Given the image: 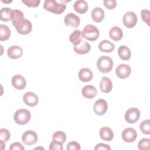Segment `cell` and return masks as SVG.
Segmentation results:
<instances>
[{
  "label": "cell",
  "mask_w": 150,
  "mask_h": 150,
  "mask_svg": "<svg viewBox=\"0 0 150 150\" xmlns=\"http://www.w3.org/2000/svg\"><path fill=\"white\" fill-rule=\"evenodd\" d=\"M11 20L13 25L19 34L27 35L31 32L32 23L29 20L25 19L22 11L18 9L13 10Z\"/></svg>",
  "instance_id": "obj_1"
},
{
  "label": "cell",
  "mask_w": 150,
  "mask_h": 150,
  "mask_svg": "<svg viewBox=\"0 0 150 150\" xmlns=\"http://www.w3.org/2000/svg\"><path fill=\"white\" fill-rule=\"evenodd\" d=\"M43 8L46 11L59 15L65 11L66 5L65 4L59 3L54 0H45L43 4Z\"/></svg>",
  "instance_id": "obj_2"
},
{
  "label": "cell",
  "mask_w": 150,
  "mask_h": 150,
  "mask_svg": "<svg viewBox=\"0 0 150 150\" xmlns=\"http://www.w3.org/2000/svg\"><path fill=\"white\" fill-rule=\"evenodd\" d=\"M97 67L100 72L103 73H108L113 67V61L109 56H101L97 60Z\"/></svg>",
  "instance_id": "obj_3"
},
{
  "label": "cell",
  "mask_w": 150,
  "mask_h": 150,
  "mask_svg": "<svg viewBox=\"0 0 150 150\" xmlns=\"http://www.w3.org/2000/svg\"><path fill=\"white\" fill-rule=\"evenodd\" d=\"M31 114L29 110L25 108H21L16 111L13 118L15 122L19 125H24L29 122Z\"/></svg>",
  "instance_id": "obj_4"
},
{
  "label": "cell",
  "mask_w": 150,
  "mask_h": 150,
  "mask_svg": "<svg viewBox=\"0 0 150 150\" xmlns=\"http://www.w3.org/2000/svg\"><path fill=\"white\" fill-rule=\"evenodd\" d=\"M82 36L87 40L90 41L96 40L100 35L99 30L94 25H87L83 29Z\"/></svg>",
  "instance_id": "obj_5"
},
{
  "label": "cell",
  "mask_w": 150,
  "mask_h": 150,
  "mask_svg": "<svg viewBox=\"0 0 150 150\" xmlns=\"http://www.w3.org/2000/svg\"><path fill=\"white\" fill-rule=\"evenodd\" d=\"M137 16L132 11H129L124 15L122 17V22L125 26L128 28H134L137 23Z\"/></svg>",
  "instance_id": "obj_6"
},
{
  "label": "cell",
  "mask_w": 150,
  "mask_h": 150,
  "mask_svg": "<svg viewBox=\"0 0 150 150\" xmlns=\"http://www.w3.org/2000/svg\"><path fill=\"white\" fill-rule=\"evenodd\" d=\"M38 139V135L33 130H27L22 135V141L26 145H34Z\"/></svg>",
  "instance_id": "obj_7"
},
{
  "label": "cell",
  "mask_w": 150,
  "mask_h": 150,
  "mask_svg": "<svg viewBox=\"0 0 150 150\" xmlns=\"http://www.w3.org/2000/svg\"><path fill=\"white\" fill-rule=\"evenodd\" d=\"M140 117L139 110L135 108L132 107L129 108L125 114V120L129 124H134L138 121Z\"/></svg>",
  "instance_id": "obj_8"
},
{
  "label": "cell",
  "mask_w": 150,
  "mask_h": 150,
  "mask_svg": "<svg viewBox=\"0 0 150 150\" xmlns=\"http://www.w3.org/2000/svg\"><path fill=\"white\" fill-rule=\"evenodd\" d=\"M108 108L107 102L104 99L97 100L93 105V110L96 114L102 115L104 114Z\"/></svg>",
  "instance_id": "obj_9"
},
{
  "label": "cell",
  "mask_w": 150,
  "mask_h": 150,
  "mask_svg": "<svg viewBox=\"0 0 150 150\" xmlns=\"http://www.w3.org/2000/svg\"><path fill=\"white\" fill-rule=\"evenodd\" d=\"M121 137L124 141L128 143L132 142L137 138V132L133 128H127L122 131Z\"/></svg>",
  "instance_id": "obj_10"
},
{
  "label": "cell",
  "mask_w": 150,
  "mask_h": 150,
  "mask_svg": "<svg viewBox=\"0 0 150 150\" xmlns=\"http://www.w3.org/2000/svg\"><path fill=\"white\" fill-rule=\"evenodd\" d=\"M131 72L130 66L127 64H120L115 69V74L118 77L121 79H125L129 76Z\"/></svg>",
  "instance_id": "obj_11"
},
{
  "label": "cell",
  "mask_w": 150,
  "mask_h": 150,
  "mask_svg": "<svg viewBox=\"0 0 150 150\" xmlns=\"http://www.w3.org/2000/svg\"><path fill=\"white\" fill-rule=\"evenodd\" d=\"M64 21L66 25L75 28H77L80 23L79 17L73 13H67L64 17Z\"/></svg>",
  "instance_id": "obj_12"
},
{
  "label": "cell",
  "mask_w": 150,
  "mask_h": 150,
  "mask_svg": "<svg viewBox=\"0 0 150 150\" xmlns=\"http://www.w3.org/2000/svg\"><path fill=\"white\" fill-rule=\"evenodd\" d=\"M23 100L26 105L29 107H35L38 104L39 98L35 93L29 91L24 94Z\"/></svg>",
  "instance_id": "obj_13"
},
{
  "label": "cell",
  "mask_w": 150,
  "mask_h": 150,
  "mask_svg": "<svg viewBox=\"0 0 150 150\" xmlns=\"http://www.w3.org/2000/svg\"><path fill=\"white\" fill-rule=\"evenodd\" d=\"M11 83L15 88L21 90L26 86V81L25 79L20 74L14 75L11 79Z\"/></svg>",
  "instance_id": "obj_14"
},
{
  "label": "cell",
  "mask_w": 150,
  "mask_h": 150,
  "mask_svg": "<svg viewBox=\"0 0 150 150\" xmlns=\"http://www.w3.org/2000/svg\"><path fill=\"white\" fill-rule=\"evenodd\" d=\"M7 54L9 58L12 59H16L20 58L22 56L23 50L20 46L13 45L8 49Z\"/></svg>",
  "instance_id": "obj_15"
},
{
  "label": "cell",
  "mask_w": 150,
  "mask_h": 150,
  "mask_svg": "<svg viewBox=\"0 0 150 150\" xmlns=\"http://www.w3.org/2000/svg\"><path fill=\"white\" fill-rule=\"evenodd\" d=\"M73 49L76 53L80 54H84L88 53L91 49L90 45L86 41H81L78 45H74Z\"/></svg>",
  "instance_id": "obj_16"
},
{
  "label": "cell",
  "mask_w": 150,
  "mask_h": 150,
  "mask_svg": "<svg viewBox=\"0 0 150 150\" xmlns=\"http://www.w3.org/2000/svg\"><path fill=\"white\" fill-rule=\"evenodd\" d=\"M81 93L83 97L86 98L91 99L95 97L97 94L96 88L92 85H87L83 87Z\"/></svg>",
  "instance_id": "obj_17"
},
{
  "label": "cell",
  "mask_w": 150,
  "mask_h": 150,
  "mask_svg": "<svg viewBox=\"0 0 150 150\" xmlns=\"http://www.w3.org/2000/svg\"><path fill=\"white\" fill-rule=\"evenodd\" d=\"M100 88L101 91L103 93H110L112 88V83L111 79L109 77L105 76L103 77L100 81Z\"/></svg>",
  "instance_id": "obj_18"
},
{
  "label": "cell",
  "mask_w": 150,
  "mask_h": 150,
  "mask_svg": "<svg viewBox=\"0 0 150 150\" xmlns=\"http://www.w3.org/2000/svg\"><path fill=\"white\" fill-rule=\"evenodd\" d=\"M93 72L88 68H82L79 72V78L83 82L90 81L93 79Z\"/></svg>",
  "instance_id": "obj_19"
},
{
  "label": "cell",
  "mask_w": 150,
  "mask_h": 150,
  "mask_svg": "<svg viewBox=\"0 0 150 150\" xmlns=\"http://www.w3.org/2000/svg\"><path fill=\"white\" fill-rule=\"evenodd\" d=\"M100 138L105 141H110L114 138V133L112 130L107 127H102L99 132Z\"/></svg>",
  "instance_id": "obj_20"
},
{
  "label": "cell",
  "mask_w": 150,
  "mask_h": 150,
  "mask_svg": "<svg viewBox=\"0 0 150 150\" xmlns=\"http://www.w3.org/2000/svg\"><path fill=\"white\" fill-rule=\"evenodd\" d=\"M105 13L104 10L100 7H96L91 11L92 19L97 22H101L104 18Z\"/></svg>",
  "instance_id": "obj_21"
},
{
  "label": "cell",
  "mask_w": 150,
  "mask_h": 150,
  "mask_svg": "<svg viewBox=\"0 0 150 150\" xmlns=\"http://www.w3.org/2000/svg\"><path fill=\"white\" fill-rule=\"evenodd\" d=\"M73 8L74 11L77 13L82 14L86 13L88 9V5L86 1L78 0L74 3Z\"/></svg>",
  "instance_id": "obj_22"
},
{
  "label": "cell",
  "mask_w": 150,
  "mask_h": 150,
  "mask_svg": "<svg viewBox=\"0 0 150 150\" xmlns=\"http://www.w3.org/2000/svg\"><path fill=\"white\" fill-rule=\"evenodd\" d=\"M109 36L114 41L120 40L123 36L122 30L118 26H113L109 31Z\"/></svg>",
  "instance_id": "obj_23"
},
{
  "label": "cell",
  "mask_w": 150,
  "mask_h": 150,
  "mask_svg": "<svg viewBox=\"0 0 150 150\" xmlns=\"http://www.w3.org/2000/svg\"><path fill=\"white\" fill-rule=\"evenodd\" d=\"M98 48L102 52L110 53L114 50L115 45L108 40H103L100 42Z\"/></svg>",
  "instance_id": "obj_24"
},
{
  "label": "cell",
  "mask_w": 150,
  "mask_h": 150,
  "mask_svg": "<svg viewBox=\"0 0 150 150\" xmlns=\"http://www.w3.org/2000/svg\"><path fill=\"white\" fill-rule=\"evenodd\" d=\"M118 54L120 58L122 60H128L130 59L131 52L128 47L122 45L118 49Z\"/></svg>",
  "instance_id": "obj_25"
},
{
  "label": "cell",
  "mask_w": 150,
  "mask_h": 150,
  "mask_svg": "<svg viewBox=\"0 0 150 150\" xmlns=\"http://www.w3.org/2000/svg\"><path fill=\"white\" fill-rule=\"evenodd\" d=\"M82 33L79 29H75L69 36L70 42L74 45H78L82 40Z\"/></svg>",
  "instance_id": "obj_26"
},
{
  "label": "cell",
  "mask_w": 150,
  "mask_h": 150,
  "mask_svg": "<svg viewBox=\"0 0 150 150\" xmlns=\"http://www.w3.org/2000/svg\"><path fill=\"white\" fill-rule=\"evenodd\" d=\"M11 36V30L5 25H0V40L5 41L8 40Z\"/></svg>",
  "instance_id": "obj_27"
},
{
  "label": "cell",
  "mask_w": 150,
  "mask_h": 150,
  "mask_svg": "<svg viewBox=\"0 0 150 150\" xmlns=\"http://www.w3.org/2000/svg\"><path fill=\"white\" fill-rule=\"evenodd\" d=\"M13 10L11 8L5 7L1 9L0 19L2 21L7 22L11 20L12 13Z\"/></svg>",
  "instance_id": "obj_28"
},
{
  "label": "cell",
  "mask_w": 150,
  "mask_h": 150,
  "mask_svg": "<svg viewBox=\"0 0 150 150\" xmlns=\"http://www.w3.org/2000/svg\"><path fill=\"white\" fill-rule=\"evenodd\" d=\"M139 129L142 133L149 135L150 134V120L148 119L142 121L139 125Z\"/></svg>",
  "instance_id": "obj_29"
},
{
  "label": "cell",
  "mask_w": 150,
  "mask_h": 150,
  "mask_svg": "<svg viewBox=\"0 0 150 150\" xmlns=\"http://www.w3.org/2000/svg\"><path fill=\"white\" fill-rule=\"evenodd\" d=\"M52 139L53 140H56L64 144L66 139V135L62 131H57L53 134Z\"/></svg>",
  "instance_id": "obj_30"
},
{
  "label": "cell",
  "mask_w": 150,
  "mask_h": 150,
  "mask_svg": "<svg viewBox=\"0 0 150 150\" xmlns=\"http://www.w3.org/2000/svg\"><path fill=\"white\" fill-rule=\"evenodd\" d=\"M138 148L139 149L148 150L150 149V140L149 138L141 139L138 143Z\"/></svg>",
  "instance_id": "obj_31"
},
{
  "label": "cell",
  "mask_w": 150,
  "mask_h": 150,
  "mask_svg": "<svg viewBox=\"0 0 150 150\" xmlns=\"http://www.w3.org/2000/svg\"><path fill=\"white\" fill-rule=\"evenodd\" d=\"M11 137L9 131L5 128L0 129V140L3 141L5 142H7Z\"/></svg>",
  "instance_id": "obj_32"
},
{
  "label": "cell",
  "mask_w": 150,
  "mask_h": 150,
  "mask_svg": "<svg viewBox=\"0 0 150 150\" xmlns=\"http://www.w3.org/2000/svg\"><path fill=\"white\" fill-rule=\"evenodd\" d=\"M62 142L56 140H53L49 144L50 150H63V146Z\"/></svg>",
  "instance_id": "obj_33"
},
{
  "label": "cell",
  "mask_w": 150,
  "mask_h": 150,
  "mask_svg": "<svg viewBox=\"0 0 150 150\" xmlns=\"http://www.w3.org/2000/svg\"><path fill=\"white\" fill-rule=\"evenodd\" d=\"M22 2L26 6L29 8H36L39 6L40 2V0H22Z\"/></svg>",
  "instance_id": "obj_34"
},
{
  "label": "cell",
  "mask_w": 150,
  "mask_h": 150,
  "mask_svg": "<svg viewBox=\"0 0 150 150\" xmlns=\"http://www.w3.org/2000/svg\"><path fill=\"white\" fill-rule=\"evenodd\" d=\"M141 18L144 22H145L148 26L149 25V11L148 9H142L141 12Z\"/></svg>",
  "instance_id": "obj_35"
},
{
  "label": "cell",
  "mask_w": 150,
  "mask_h": 150,
  "mask_svg": "<svg viewBox=\"0 0 150 150\" xmlns=\"http://www.w3.org/2000/svg\"><path fill=\"white\" fill-rule=\"evenodd\" d=\"M66 149L67 150H80L81 149V146L78 142L71 141L68 143Z\"/></svg>",
  "instance_id": "obj_36"
},
{
  "label": "cell",
  "mask_w": 150,
  "mask_h": 150,
  "mask_svg": "<svg viewBox=\"0 0 150 150\" xmlns=\"http://www.w3.org/2000/svg\"><path fill=\"white\" fill-rule=\"evenodd\" d=\"M103 4L105 8L108 9H112L116 7L117 2L115 0H104Z\"/></svg>",
  "instance_id": "obj_37"
},
{
  "label": "cell",
  "mask_w": 150,
  "mask_h": 150,
  "mask_svg": "<svg viewBox=\"0 0 150 150\" xmlns=\"http://www.w3.org/2000/svg\"><path fill=\"white\" fill-rule=\"evenodd\" d=\"M9 149L10 150H15V149H17V150H24L25 148L20 142H16L12 143L11 145V146L9 147Z\"/></svg>",
  "instance_id": "obj_38"
},
{
  "label": "cell",
  "mask_w": 150,
  "mask_h": 150,
  "mask_svg": "<svg viewBox=\"0 0 150 150\" xmlns=\"http://www.w3.org/2000/svg\"><path fill=\"white\" fill-rule=\"evenodd\" d=\"M95 150H99V149H104V150H110L111 147L107 144L103 143H99L96 145L94 147Z\"/></svg>",
  "instance_id": "obj_39"
},
{
  "label": "cell",
  "mask_w": 150,
  "mask_h": 150,
  "mask_svg": "<svg viewBox=\"0 0 150 150\" xmlns=\"http://www.w3.org/2000/svg\"><path fill=\"white\" fill-rule=\"evenodd\" d=\"M0 145H1V149H4L5 148V142H4V141H1Z\"/></svg>",
  "instance_id": "obj_40"
},
{
  "label": "cell",
  "mask_w": 150,
  "mask_h": 150,
  "mask_svg": "<svg viewBox=\"0 0 150 150\" xmlns=\"http://www.w3.org/2000/svg\"><path fill=\"white\" fill-rule=\"evenodd\" d=\"M2 2H4V3H10V2H12V1H2Z\"/></svg>",
  "instance_id": "obj_41"
}]
</instances>
